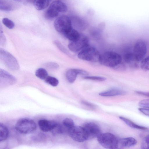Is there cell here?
I'll list each match as a JSON object with an SVG mask.
<instances>
[{
	"mask_svg": "<svg viewBox=\"0 0 149 149\" xmlns=\"http://www.w3.org/2000/svg\"><path fill=\"white\" fill-rule=\"evenodd\" d=\"M98 61L103 65L114 68L122 62V58L116 52H107L100 55Z\"/></svg>",
	"mask_w": 149,
	"mask_h": 149,
	"instance_id": "cell-1",
	"label": "cell"
},
{
	"mask_svg": "<svg viewBox=\"0 0 149 149\" xmlns=\"http://www.w3.org/2000/svg\"><path fill=\"white\" fill-rule=\"evenodd\" d=\"M36 128L34 121L28 118H22L18 120L15 125L16 130L19 133L26 134L34 132Z\"/></svg>",
	"mask_w": 149,
	"mask_h": 149,
	"instance_id": "cell-2",
	"label": "cell"
},
{
	"mask_svg": "<svg viewBox=\"0 0 149 149\" xmlns=\"http://www.w3.org/2000/svg\"><path fill=\"white\" fill-rule=\"evenodd\" d=\"M97 139L99 143L105 148L114 149L118 148L119 139L111 133H100Z\"/></svg>",
	"mask_w": 149,
	"mask_h": 149,
	"instance_id": "cell-3",
	"label": "cell"
},
{
	"mask_svg": "<svg viewBox=\"0 0 149 149\" xmlns=\"http://www.w3.org/2000/svg\"><path fill=\"white\" fill-rule=\"evenodd\" d=\"M68 7L64 2L58 0L53 1L45 12L46 18L52 19L56 17L60 13L65 12L68 10Z\"/></svg>",
	"mask_w": 149,
	"mask_h": 149,
	"instance_id": "cell-4",
	"label": "cell"
},
{
	"mask_svg": "<svg viewBox=\"0 0 149 149\" xmlns=\"http://www.w3.org/2000/svg\"><path fill=\"white\" fill-rule=\"evenodd\" d=\"M54 26L57 31L63 35L72 28L70 18L64 15H61L55 19Z\"/></svg>",
	"mask_w": 149,
	"mask_h": 149,
	"instance_id": "cell-5",
	"label": "cell"
},
{
	"mask_svg": "<svg viewBox=\"0 0 149 149\" xmlns=\"http://www.w3.org/2000/svg\"><path fill=\"white\" fill-rule=\"evenodd\" d=\"M0 58L10 69L17 70L20 66L17 59L12 54L5 50L0 48Z\"/></svg>",
	"mask_w": 149,
	"mask_h": 149,
	"instance_id": "cell-6",
	"label": "cell"
},
{
	"mask_svg": "<svg viewBox=\"0 0 149 149\" xmlns=\"http://www.w3.org/2000/svg\"><path fill=\"white\" fill-rule=\"evenodd\" d=\"M100 54L95 48L88 46L81 50L78 54V57L82 60L91 62L98 61Z\"/></svg>",
	"mask_w": 149,
	"mask_h": 149,
	"instance_id": "cell-7",
	"label": "cell"
},
{
	"mask_svg": "<svg viewBox=\"0 0 149 149\" xmlns=\"http://www.w3.org/2000/svg\"><path fill=\"white\" fill-rule=\"evenodd\" d=\"M69 136L74 140L78 142H83L88 139L87 134L83 127L74 126L68 131Z\"/></svg>",
	"mask_w": 149,
	"mask_h": 149,
	"instance_id": "cell-8",
	"label": "cell"
},
{
	"mask_svg": "<svg viewBox=\"0 0 149 149\" xmlns=\"http://www.w3.org/2000/svg\"><path fill=\"white\" fill-rule=\"evenodd\" d=\"M89 46L88 37L82 34H80L79 38L76 40L71 41L68 45L69 49L73 52H77Z\"/></svg>",
	"mask_w": 149,
	"mask_h": 149,
	"instance_id": "cell-9",
	"label": "cell"
},
{
	"mask_svg": "<svg viewBox=\"0 0 149 149\" xmlns=\"http://www.w3.org/2000/svg\"><path fill=\"white\" fill-rule=\"evenodd\" d=\"M146 52V45L144 42L139 41L135 43L133 53L135 59L138 61L143 59Z\"/></svg>",
	"mask_w": 149,
	"mask_h": 149,
	"instance_id": "cell-10",
	"label": "cell"
},
{
	"mask_svg": "<svg viewBox=\"0 0 149 149\" xmlns=\"http://www.w3.org/2000/svg\"><path fill=\"white\" fill-rule=\"evenodd\" d=\"M83 127L87 134L88 139L97 137L100 134L99 127L94 123H88L85 124Z\"/></svg>",
	"mask_w": 149,
	"mask_h": 149,
	"instance_id": "cell-11",
	"label": "cell"
},
{
	"mask_svg": "<svg viewBox=\"0 0 149 149\" xmlns=\"http://www.w3.org/2000/svg\"><path fill=\"white\" fill-rule=\"evenodd\" d=\"M16 78L3 69H0V84L1 86H8L14 84L16 82Z\"/></svg>",
	"mask_w": 149,
	"mask_h": 149,
	"instance_id": "cell-12",
	"label": "cell"
},
{
	"mask_svg": "<svg viewBox=\"0 0 149 149\" xmlns=\"http://www.w3.org/2000/svg\"><path fill=\"white\" fill-rule=\"evenodd\" d=\"M78 74L87 76L88 75V73L81 69H71L67 71L65 76L68 81L72 83L75 81Z\"/></svg>",
	"mask_w": 149,
	"mask_h": 149,
	"instance_id": "cell-13",
	"label": "cell"
},
{
	"mask_svg": "<svg viewBox=\"0 0 149 149\" xmlns=\"http://www.w3.org/2000/svg\"><path fill=\"white\" fill-rule=\"evenodd\" d=\"M58 124V123L54 121L45 119L40 120L38 122L39 127L44 132H51Z\"/></svg>",
	"mask_w": 149,
	"mask_h": 149,
	"instance_id": "cell-14",
	"label": "cell"
},
{
	"mask_svg": "<svg viewBox=\"0 0 149 149\" xmlns=\"http://www.w3.org/2000/svg\"><path fill=\"white\" fill-rule=\"evenodd\" d=\"M137 143V141L134 138L128 137L119 139L118 147L128 148L135 146Z\"/></svg>",
	"mask_w": 149,
	"mask_h": 149,
	"instance_id": "cell-15",
	"label": "cell"
},
{
	"mask_svg": "<svg viewBox=\"0 0 149 149\" xmlns=\"http://www.w3.org/2000/svg\"><path fill=\"white\" fill-rule=\"evenodd\" d=\"M125 61L131 68H137L138 66V61L135 59L133 53L127 52L123 56Z\"/></svg>",
	"mask_w": 149,
	"mask_h": 149,
	"instance_id": "cell-16",
	"label": "cell"
},
{
	"mask_svg": "<svg viewBox=\"0 0 149 149\" xmlns=\"http://www.w3.org/2000/svg\"><path fill=\"white\" fill-rule=\"evenodd\" d=\"M125 92L117 88H113L108 91L100 93L99 95L103 97H111L124 95Z\"/></svg>",
	"mask_w": 149,
	"mask_h": 149,
	"instance_id": "cell-17",
	"label": "cell"
},
{
	"mask_svg": "<svg viewBox=\"0 0 149 149\" xmlns=\"http://www.w3.org/2000/svg\"><path fill=\"white\" fill-rule=\"evenodd\" d=\"M72 23H73L76 27L80 30H85L87 24L83 20L77 16H72V17H70Z\"/></svg>",
	"mask_w": 149,
	"mask_h": 149,
	"instance_id": "cell-18",
	"label": "cell"
},
{
	"mask_svg": "<svg viewBox=\"0 0 149 149\" xmlns=\"http://www.w3.org/2000/svg\"><path fill=\"white\" fill-rule=\"evenodd\" d=\"M119 118L124 122L127 125L130 127L135 129L143 130H147L148 129L145 127L138 125L131 120L123 116H120Z\"/></svg>",
	"mask_w": 149,
	"mask_h": 149,
	"instance_id": "cell-19",
	"label": "cell"
},
{
	"mask_svg": "<svg viewBox=\"0 0 149 149\" xmlns=\"http://www.w3.org/2000/svg\"><path fill=\"white\" fill-rule=\"evenodd\" d=\"M13 3L10 0H0V9L3 11H9L14 9Z\"/></svg>",
	"mask_w": 149,
	"mask_h": 149,
	"instance_id": "cell-20",
	"label": "cell"
},
{
	"mask_svg": "<svg viewBox=\"0 0 149 149\" xmlns=\"http://www.w3.org/2000/svg\"><path fill=\"white\" fill-rule=\"evenodd\" d=\"M49 0H34L33 5L38 10H42L47 8L49 4Z\"/></svg>",
	"mask_w": 149,
	"mask_h": 149,
	"instance_id": "cell-21",
	"label": "cell"
},
{
	"mask_svg": "<svg viewBox=\"0 0 149 149\" xmlns=\"http://www.w3.org/2000/svg\"><path fill=\"white\" fill-rule=\"evenodd\" d=\"M80 34L77 30L72 28L63 35L69 40L73 41L79 38Z\"/></svg>",
	"mask_w": 149,
	"mask_h": 149,
	"instance_id": "cell-22",
	"label": "cell"
},
{
	"mask_svg": "<svg viewBox=\"0 0 149 149\" xmlns=\"http://www.w3.org/2000/svg\"><path fill=\"white\" fill-rule=\"evenodd\" d=\"M9 135V131L7 128L1 123L0 124V141L6 140Z\"/></svg>",
	"mask_w": 149,
	"mask_h": 149,
	"instance_id": "cell-23",
	"label": "cell"
},
{
	"mask_svg": "<svg viewBox=\"0 0 149 149\" xmlns=\"http://www.w3.org/2000/svg\"><path fill=\"white\" fill-rule=\"evenodd\" d=\"M35 75L39 78L43 80H45L48 76L47 71L42 68H39L36 70Z\"/></svg>",
	"mask_w": 149,
	"mask_h": 149,
	"instance_id": "cell-24",
	"label": "cell"
},
{
	"mask_svg": "<svg viewBox=\"0 0 149 149\" xmlns=\"http://www.w3.org/2000/svg\"><path fill=\"white\" fill-rule=\"evenodd\" d=\"M45 81L46 83L53 86H57L59 83L58 80L57 79L50 76H48Z\"/></svg>",
	"mask_w": 149,
	"mask_h": 149,
	"instance_id": "cell-25",
	"label": "cell"
},
{
	"mask_svg": "<svg viewBox=\"0 0 149 149\" xmlns=\"http://www.w3.org/2000/svg\"><path fill=\"white\" fill-rule=\"evenodd\" d=\"M54 44L62 52L65 54L70 56L71 55L68 50L59 41L55 40L54 42Z\"/></svg>",
	"mask_w": 149,
	"mask_h": 149,
	"instance_id": "cell-26",
	"label": "cell"
},
{
	"mask_svg": "<svg viewBox=\"0 0 149 149\" xmlns=\"http://www.w3.org/2000/svg\"><path fill=\"white\" fill-rule=\"evenodd\" d=\"M140 66L143 70L145 71L149 70V56L141 60Z\"/></svg>",
	"mask_w": 149,
	"mask_h": 149,
	"instance_id": "cell-27",
	"label": "cell"
},
{
	"mask_svg": "<svg viewBox=\"0 0 149 149\" xmlns=\"http://www.w3.org/2000/svg\"><path fill=\"white\" fill-rule=\"evenodd\" d=\"M62 123L63 126L68 130L74 126L73 120L70 118H66L64 119Z\"/></svg>",
	"mask_w": 149,
	"mask_h": 149,
	"instance_id": "cell-28",
	"label": "cell"
},
{
	"mask_svg": "<svg viewBox=\"0 0 149 149\" xmlns=\"http://www.w3.org/2000/svg\"><path fill=\"white\" fill-rule=\"evenodd\" d=\"M2 22L3 24L9 29H13L15 26V24L13 22L7 18H3Z\"/></svg>",
	"mask_w": 149,
	"mask_h": 149,
	"instance_id": "cell-29",
	"label": "cell"
},
{
	"mask_svg": "<svg viewBox=\"0 0 149 149\" xmlns=\"http://www.w3.org/2000/svg\"><path fill=\"white\" fill-rule=\"evenodd\" d=\"M83 78L85 79L91 80L99 81H103L106 80V78L105 77L94 76H85L83 77Z\"/></svg>",
	"mask_w": 149,
	"mask_h": 149,
	"instance_id": "cell-30",
	"label": "cell"
},
{
	"mask_svg": "<svg viewBox=\"0 0 149 149\" xmlns=\"http://www.w3.org/2000/svg\"><path fill=\"white\" fill-rule=\"evenodd\" d=\"M141 147L142 149H149V134L146 136L143 139Z\"/></svg>",
	"mask_w": 149,
	"mask_h": 149,
	"instance_id": "cell-31",
	"label": "cell"
},
{
	"mask_svg": "<svg viewBox=\"0 0 149 149\" xmlns=\"http://www.w3.org/2000/svg\"><path fill=\"white\" fill-rule=\"evenodd\" d=\"M45 66L48 69L52 70H56L59 68V65L56 63L49 62L47 63Z\"/></svg>",
	"mask_w": 149,
	"mask_h": 149,
	"instance_id": "cell-32",
	"label": "cell"
},
{
	"mask_svg": "<svg viewBox=\"0 0 149 149\" xmlns=\"http://www.w3.org/2000/svg\"><path fill=\"white\" fill-rule=\"evenodd\" d=\"M6 43V39L3 33L1 26H0V44L1 46H4Z\"/></svg>",
	"mask_w": 149,
	"mask_h": 149,
	"instance_id": "cell-33",
	"label": "cell"
},
{
	"mask_svg": "<svg viewBox=\"0 0 149 149\" xmlns=\"http://www.w3.org/2000/svg\"><path fill=\"white\" fill-rule=\"evenodd\" d=\"M102 31L97 27L92 29L91 30V33L94 36L98 37L100 35Z\"/></svg>",
	"mask_w": 149,
	"mask_h": 149,
	"instance_id": "cell-34",
	"label": "cell"
},
{
	"mask_svg": "<svg viewBox=\"0 0 149 149\" xmlns=\"http://www.w3.org/2000/svg\"><path fill=\"white\" fill-rule=\"evenodd\" d=\"M139 106L149 109V99H144L140 101L139 103Z\"/></svg>",
	"mask_w": 149,
	"mask_h": 149,
	"instance_id": "cell-35",
	"label": "cell"
},
{
	"mask_svg": "<svg viewBox=\"0 0 149 149\" xmlns=\"http://www.w3.org/2000/svg\"><path fill=\"white\" fill-rule=\"evenodd\" d=\"M113 68L117 70L122 71L126 70V67L124 63L121 62Z\"/></svg>",
	"mask_w": 149,
	"mask_h": 149,
	"instance_id": "cell-36",
	"label": "cell"
},
{
	"mask_svg": "<svg viewBox=\"0 0 149 149\" xmlns=\"http://www.w3.org/2000/svg\"><path fill=\"white\" fill-rule=\"evenodd\" d=\"M81 103L82 104L92 109H94L96 107L94 104L85 101H82Z\"/></svg>",
	"mask_w": 149,
	"mask_h": 149,
	"instance_id": "cell-37",
	"label": "cell"
},
{
	"mask_svg": "<svg viewBox=\"0 0 149 149\" xmlns=\"http://www.w3.org/2000/svg\"><path fill=\"white\" fill-rule=\"evenodd\" d=\"M138 110L144 115L149 116V109L145 108H139Z\"/></svg>",
	"mask_w": 149,
	"mask_h": 149,
	"instance_id": "cell-38",
	"label": "cell"
},
{
	"mask_svg": "<svg viewBox=\"0 0 149 149\" xmlns=\"http://www.w3.org/2000/svg\"><path fill=\"white\" fill-rule=\"evenodd\" d=\"M105 23L104 22H100L98 25L97 27L102 31H103L105 28Z\"/></svg>",
	"mask_w": 149,
	"mask_h": 149,
	"instance_id": "cell-39",
	"label": "cell"
},
{
	"mask_svg": "<svg viewBox=\"0 0 149 149\" xmlns=\"http://www.w3.org/2000/svg\"><path fill=\"white\" fill-rule=\"evenodd\" d=\"M135 92L139 95H143L149 97V92H144L140 91H136Z\"/></svg>",
	"mask_w": 149,
	"mask_h": 149,
	"instance_id": "cell-40",
	"label": "cell"
},
{
	"mask_svg": "<svg viewBox=\"0 0 149 149\" xmlns=\"http://www.w3.org/2000/svg\"><path fill=\"white\" fill-rule=\"evenodd\" d=\"M14 1H21V0H14Z\"/></svg>",
	"mask_w": 149,
	"mask_h": 149,
	"instance_id": "cell-41",
	"label": "cell"
}]
</instances>
